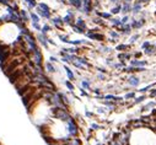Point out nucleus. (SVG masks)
I'll return each mask as SVG.
<instances>
[{
	"label": "nucleus",
	"mask_w": 156,
	"mask_h": 145,
	"mask_svg": "<svg viewBox=\"0 0 156 145\" xmlns=\"http://www.w3.org/2000/svg\"><path fill=\"white\" fill-rule=\"evenodd\" d=\"M119 32H122V35H130V32H132V27H130V25H122V26H119Z\"/></svg>",
	"instance_id": "nucleus-14"
},
{
	"label": "nucleus",
	"mask_w": 156,
	"mask_h": 145,
	"mask_svg": "<svg viewBox=\"0 0 156 145\" xmlns=\"http://www.w3.org/2000/svg\"><path fill=\"white\" fill-rule=\"evenodd\" d=\"M155 47H152V46H150V47H147L146 49H145V54L146 55H151V54H154L155 53Z\"/></svg>",
	"instance_id": "nucleus-32"
},
{
	"label": "nucleus",
	"mask_w": 156,
	"mask_h": 145,
	"mask_svg": "<svg viewBox=\"0 0 156 145\" xmlns=\"http://www.w3.org/2000/svg\"><path fill=\"white\" fill-rule=\"evenodd\" d=\"M132 11H133V14H139L141 11V4L140 3L134 4V6H132Z\"/></svg>",
	"instance_id": "nucleus-24"
},
{
	"label": "nucleus",
	"mask_w": 156,
	"mask_h": 145,
	"mask_svg": "<svg viewBox=\"0 0 156 145\" xmlns=\"http://www.w3.org/2000/svg\"><path fill=\"white\" fill-rule=\"evenodd\" d=\"M64 85L67 86V89H68L69 91H71V92L75 90V86H74L73 81H70V80H67V81H64Z\"/></svg>",
	"instance_id": "nucleus-23"
},
{
	"label": "nucleus",
	"mask_w": 156,
	"mask_h": 145,
	"mask_svg": "<svg viewBox=\"0 0 156 145\" xmlns=\"http://www.w3.org/2000/svg\"><path fill=\"white\" fill-rule=\"evenodd\" d=\"M48 62H50V63H53V64H55V63H58L59 62V59H58V58H55V57H49V60Z\"/></svg>",
	"instance_id": "nucleus-37"
},
{
	"label": "nucleus",
	"mask_w": 156,
	"mask_h": 145,
	"mask_svg": "<svg viewBox=\"0 0 156 145\" xmlns=\"http://www.w3.org/2000/svg\"><path fill=\"white\" fill-rule=\"evenodd\" d=\"M36 40H37V43H40L44 49H48L49 48V44H48V36L47 35H43V33H41V32H38L37 33V36H36Z\"/></svg>",
	"instance_id": "nucleus-5"
},
{
	"label": "nucleus",
	"mask_w": 156,
	"mask_h": 145,
	"mask_svg": "<svg viewBox=\"0 0 156 145\" xmlns=\"http://www.w3.org/2000/svg\"><path fill=\"white\" fill-rule=\"evenodd\" d=\"M144 23H145V20H144V19H140V20H133L132 23H130V27L134 28V30H137V28L143 27Z\"/></svg>",
	"instance_id": "nucleus-13"
},
{
	"label": "nucleus",
	"mask_w": 156,
	"mask_h": 145,
	"mask_svg": "<svg viewBox=\"0 0 156 145\" xmlns=\"http://www.w3.org/2000/svg\"><path fill=\"white\" fill-rule=\"evenodd\" d=\"M96 145H105V144H102V143H96Z\"/></svg>",
	"instance_id": "nucleus-54"
},
{
	"label": "nucleus",
	"mask_w": 156,
	"mask_h": 145,
	"mask_svg": "<svg viewBox=\"0 0 156 145\" xmlns=\"http://www.w3.org/2000/svg\"><path fill=\"white\" fill-rule=\"evenodd\" d=\"M128 20H129V17H128V16L126 15V16H124V17H123V19H122L120 21H122V23L124 25V23H127V22H128Z\"/></svg>",
	"instance_id": "nucleus-44"
},
{
	"label": "nucleus",
	"mask_w": 156,
	"mask_h": 145,
	"mask_svg": "<svg viewBox=\"0 0 156 145\" xmlns=\"http://www.w3.org/2000/svg\"><path fill=\"white\" fill-rule=\"evenodd\" d=\"M97 16L101 17V19H105V20H109L112 19V14L111 12H102V11H96Z\"/></svg>",
	"instance_id": "nucleus-20"
},
{
	"label": "nucleus",
	"mask_w": 156,
	"mask_h": 145,
	"mask_svg": "<svg viewBox=\"0 0 156 145\" xmlns=\"http://www.w3.org/2000/svg\"><path fill=\"white\" fill-rule=\"evenodd\" d=\"M147 2H150V0H138V3H147Z\"/></svg>",
	"instance_id": "nucleus-50"
},
{
	"label": "nucleus",
	"mask_w": 156,
	"mask_h": 145,
	"mask_svg": "<svg viewBox=\"0 0 156 145\" xmlns=\"http://www.w3.org/2000/svg\"><path fill=\"white\" fill-rule=\"evenodd\" d=\"M116 49L119 50V52H124V50L129 49V44H118V46L116 47Z\"/></svg>",
	"instance_id": "nucleus-28"
},
{
	"label": "nucleus",
	"mask_w": 156,
	"mask_h": 145,
	"mask_svg": "<svg viewBox=\"0 0 156 145\" xmlns=\"http://www.w3.org/2000/svg\"><path fill=\"white\" fill-rule=\"evenodd\" d=\"M150 46H151V44H150V42H147V41H146V42H144V43H143L141 49H146V48H147V47H150Z\"/></svg>",
	"instance_id": "nucleus-43"
},
{
	"label": "nucleus",
	"mask_w": 156,
	"mask_h": 145,
	"mask_svg": "<svg viewBox=\"0 0 156 145\" xmlns=\"http://www.w3.org/2000/svg\"><path fill=\"white\" fill-rule=\"evenodd\" d=\"M86 37L92 40V41H103L105 40V36L102 33H99V32H93L92 30H88L87 32H85Z\"/></svg>",
	"instance_id": "nucleus-6"
},
{
	"label": "nucleus",
	"mask_w": 156,
	"mask_h": 145,
	"mask_svg": "<svg viewBox=\"0 0 156 145\" xmlns=\"http://www.w3.org/2000/svg\"><path fill=\"white\" fill-rule=\"evenodd\" d=\"M74 25L75 26H78V27H80L81 30H86L87 28V25H86V21L84 20V19H81V17H78V19H75V22H74Z\"/></svg>",
	"instance_id": "nucleus-12"
},
{
	"label": "nucleus",
	"mask_w": 156,
	"mask_h": 145,
	"mask_svg": "<svg viewBox=\"0 0 156 145\" xmlns=\"http://www.w3.org/2000/svg\"><path fill=\"white\" fill-rule=\"evenodd\" d=\"M63 22H64V25H69V26L74 25V22H75V12L73 10H68L67 15L63 17Z\"/></svg>",
	"instance_id": "nucleus-4"
},
{
	"label": "nucleus",
	"mask_w": 156,
	"mask_h": 145,
	"mask_svg": "<svg viewBox=\"0 0 156 145\" xmlns=\"http://www.w3.org/2000/svg\"><path fill=\"white\" fill-rule=\"evenodd\" d=\"M32 23V28L35 31H37V32H41V28H42V26L40 25V22H31Z\"/></svg>",
	"instance_id": "nucleus-30"
},
{
	"label": "nucleus",
	"mask_w": 156,
	"mask_h": 145,
	"mask_svg": "<svg viewBox=\"0 0 156 145\" xmlns=\"http://www.w3.org/2000/svg\"><path fill=\"white\" fill-rule=\"evenodd\" d=\"M97 112H99V113H105L106 111H105L103 108H99V109H97Z\"/></svg>",
	"instance_id": "nucleus-49"
},
{
	"label": "nucleus",
	"mask_w": 156,
	"mask_h": 145,
	"mask_svg": "<svg viewBox=\"0 0 156 145\" xmlns=\"http://www.w3.org/2000/svg\"><path fill=\"white\" fill-rule=\"evenodd\" d=\"M102 127L99 124V123H91V126H90V129L91 130H99V129H101Z\"/></svg>",
	"instance_id": "nucleus-34"
},
{
	"label": "nucleus",
	"mask_w": 156,
	"mask_h": 145,
	"mask_svg": "<svg viewBox=\"0 0 156 145\" xmlns=\"http://www.w3.org/2000/svg\"><path fill=\"white\" fill-rule=\"evenodd\" d=\"M52 21V25L58 28V30H63V26H64V22H63V17L60 16H54V17H50L49 19Z\"/></svg>",
	"instance_id": "nucleus-7"
},
{
	"label": "nucleus",
	"mask_w": 156,
	"mask_h": 145,
	"mask_svg": "<svg viewBox=\"0 0 156 145\" xmlns=\"http://www.w3.org/2000/svg\"><path fill=\"white\" fill-rule=\"evenodd\" d=\"M96 76H97V79H99V80H102V81H103V80H106V74H103V73H102V74H101V73H99Z\"/></svg>",
	"instance_id": "nucleus-38"
},
{
	"label": "nucleus",
	"mask_w": 156,
	"mask_h": 145,
	"mask_svg": "<svg viewBox=\"0 0 156 145\" xmlns=\"http://www.w3.org/2000/svg\"><path fill=\"white\" fill-rule=\"evenodd\" d=\"M67 3H68L71 8L79 10V11H80V9H81V6H82V0H68Z\"/></svg>",
	"instance_id": "nucleus-11"
},
{
	"label": "nucleus",
	"mask_w": 156,
	"mask_h": 145,
	"mask_svg": "<svg viewBox=\"0 0 156 145\" xmlns=\"http://www.w3.org/2000/svg\"><path fill=\"white\" fill-rule=\"evenodd\" d=\"M155 49H156V46H155Z\"/></svg>",
	"instance_id": "nucleus-56"
},
{
	"label": "nucleus",
	"mask_w": 156,
	"mask_h": 145,
	"mask_svg": "<svg viewBox=\"0 0 156 145\" xmlns=\"http://www.w3.org/2000/svg\"><path fill=\"white\" fill-rule=\"evenodd\" d=\"M64 70H65V73H67L68 80H70V81H75V74H74V71H73L68 65H64Z\"/></svg>",
	"instance_id": "nucleus-15"
},
{
	"label": "nucleus",
	"mask_w": 156,
	"mask_h": 145,
	"mask_svg": "<svg viewBox=\"0 0 156 145\" xmlns=\"http://www.w3.org/2000/svg\"><path fill=\"white\" fill-rule=\"evenodd\" d=\"M126 2H127V3H130V2H132V0H126Z\"/></svg>",
	"instance_id": "nucleus-55"
},
{
	"label": "nucleus",
	"mask_w": 156,
	"mask_h": 145,
	"mask_svg": "<svg viewBox=\"0 0 156 145\" xmlns=\"http://www.w3.org/2000/svg\"><path fill=\"white\" fill-rule=\"evenodd\" d=\"M71 27H73V30H74V32H75V33H79V35H85V32H86V31L81 30L80 27H78V26H75V25H71Z\"/></svg>",
	"instance_id": "nucleus-29"
},
{
	"label": "nucleus",
	"mask_w": 156,
	"mask_h": 145,
	"mask_svg": "<svg viewBox=\"0 0 156 145\" xmlns=\"http://www.w3.org/2000/svg\"><path fill=\"white\" fill-rule=\"evenodd\" d=\"M135 100H134V103H140V102H143L146 97L144 96V95H141V96H139V97H134Z\"/></svg>",
	"instance_id": "nucleus-35"
},
{
	"label": "nucleus",
	"mask_w": 156,
	"mask_h": 145,
	"mask_svg": "<svg viewBox=\"0 0 156 145\" xmlns=\"http://www.w3.org/2000/svg\"><path fill=\"white\" fill-rule=\"evenodd\" d=\"M109 2L113 3V4H118V3H117V0H109Z\"/></svg>",
	"instance_id": "nucleus-53"
},
{
	"label": "nucleus",
	"mask_w": 156,
	"mask_h": 145,
	"mask_svg": "<svg viewBox=\"0 0 156 145\" xmlns=\"http://www.w3.org/2000/svg\"><path fill=\"white\" fill-rule=\"evenodd\" d=\"M44 71H46L47 74H55V73H57V67H55V64H53V63H50V62L44 63Z\"/></svg>",
	"instance_id": "nucleus-9"
},
{
	"label": "nucleus",
	"mask_w": 156,
	"mask_h": 145,
	"mask_svg": "<svg viewBox=\"0 0 156 145\" xmlns=\"http://www.w3.org/2000/svg\"><path fill=\"white\" fill-rule=\"evenodd\" d=\"M29 21L31 22H40L41 21V17L35 11H29Z\"/></svg>",
	"instance_id": "nucleus-19"
},
{
	"label": "nucleus",
	"mask_w": 156,
	"mask_h": 145,
	"mask_svg": "<svg viewBox=\"0 0 156 145\" xmlns=\"http://www.w3.org/2000/svg\"><path fill=\"white\" fill-rule=\"evenodd\" d=\"M19 15H20V19L23 23H27L29 22V11L26 10V9H20L19 10Z\"/></svg>",
	"instance_id": "nucleus-8"
},
{
	"label": "nucleus",
	"mask_w": 156,
	"mask_h": 145,
	"mask_svg": "<svg viewBox=\"0 0 156 145\" xmlns=\"http://www.w3.org/2000/svg\"><path fill=\"white\" fill-rule=\"evenodd\" d=\"M85 116H86V117H87V118H92V117H93V113H92L91 111L86 109V111H85Z\"/></svg>",
	"instance_id": "nucleus-39"
},
{
	"label": "nucleus",
	"mask_w": 156,
	"mask_h": 145,
	"mask_svg": "<svg viewBox=\"0 0 156 145\" xmlns=\"http://www.w3.org/2000/svg\"><path fill=\"white\" fill-rule=\"evenodd\" d=\"M150 97H156V89L150 92Z\"/></svg>",
	"instance_id": "nucleus-47"
},
{
	"label": "nucleus",
	"mask_w": 156,
	"mask_h": 145,
	"mask_svg": "<svg viewBox=\"0 0 156 145\" xmlns=\"http://www.w3.org/2000/svg\"><path fill=\"white\" fill-rule=\"evenodd\" d=\"M22 2L27 5V8H28V10H33L36 6H37V0H22Z\"/></svg>",
	"instance_id": "nucleus-16"
},
{
	"label": "nucleus",
	"mask_w": 156,
	"mask_h": 145,
	"mask_svg": "<svg viewBox=\"0 0 156 145\" xmlns=\"http://www.w3.org/2000/svg\"><path fill=\"white\" fill-rule=\"evenodd\" d=\"M152 86H154V85H150V86H146V88H144V89H141V90H139V91H140L141 94H144V92H146V91H149V90H150V89L152 88Z\"/></svg>",
	"instance_id": "nucleus-40"
},
{
	"label": "nucleus",
	"mask_w": 156,
	"mask_h": 145,
	"mask_svg": "<svg viewBox=\"0 0 156 145\" xmlns=\"http://www.w3.org/2000/svg\"><path fill=\"white\" fill-rule=\"evenodd\" d=\"M151 116H156V109H152L151 111Z\"/></svg>",
	"instance_id": "nucleus-51"
},
{
	"label": "nucleus",
	"mask_w": 156,
	"mask_h": 145,
	"mask_svg": "<svg viewBox=\"0 0 156 145\" xmlns=\"http://www.w3.org/2000/svg\"><path fill=\"white\" fill-rule=\"evenodd\" d=\"M59 40L63 43H69V36L68 35H59Z\"/></svg>",
	"instance_id": "nucleus-33"
},
{
	"label": "nucleus",
	"mask_w": 156,
	"mask_h": 145,
	"mask_svg": "<svg viewBox=\"0 0 156 145\" xmlns=\"http://www.w3.org/2000/svg\"><path fill=\"white\" fill-rule=\"evenodd\" d=\"M29 59L32 60V62H33L36 65H40V67H42V65H43V54H42L41 49L38 48V49H36L35 52H32V53H31Z\"/></svg>",
	"instance_id": "nucleus-3"
},
{
	"label": "nucleus",
	"mask_w": 156,
	"mask_h": 145,
	"mask_svg": "<svg viewBox=\"0 0 156 145\" xmlns=\"http://www.w3.org/2000/svg\"><path fill=\"white\" fill-rule=\"evenodd\" d=\"M120 11L124 14V15H127L128 12H130L132 11V5H130V3H124L123 5H122V9H120Z\"/></svg>",
	"instance_id": "nucleus-17"
},
{
	"label": "nucleus",
	"mask_w": 156,
	"mask_h": 145,
	"mask_svg": "<svg viewBox=\"0 0 156 145\" xmlns=\"http://www.w3.org/2000/svg\"><path fill=\"white\" fill-rule=\"evenodd\" d=\"M96 69H97V71H99V73H103V74H106V73H107V70H106L105 68H100V67H99V68H96Z\"/></svg>",
	"instance_id": "nucleus-46"
},
{
	"label": "nucleus",
	"mask_w": 156,
	"mask_h": 145,
	"mask_svg": "<svg viewBox=\"0 0 156 145\" xmlns=\"http://www.w3.org/2000/svg\"><path fill=\"white\" fill-rule=\"evenodd\" d=\"M128 58H130V54H129V53H119V54H118V59H119L120 62L128 59Z\"/></svg>",
	"instance_id": "nucleus-26"
},
{
	"label": "nucleus",
	"mask_w": 156,
	"mask_h": 145,
	"mask_svg": "<svg viewBox=\"0 0 156 145\" xmlns=\"http://www.w3.org/2000/svg\"><path fill=\"white\" fill-rule=\"evenodd\" d=\"M50 31H52V27H50V25H48V23H44V25L42 26V28H41V33H43V35H48Z\"/></svg>",
	"instance_id": "nucleus-22"
},
{
	"label": "nucleus",
	"mask_w": 156,
	"mask_h": 145,
	"mask_svg": "<svg viewBox=\"0 0 156 145\" xmlns=\"http://www.w3.org/2000/svg\"><path fill=\"white\" fill-rule=\"evenodd\" d=\"M80 95H81V96H84V97H87V96H88L87 91H86V90H84V89H80Z\"/></svg>",
	"instance_id": "nucleus-41"
},
{
	"label": "nucleus",
	"mask_w": 156,
	"mask_h": 145,
	"mask_svg": "<svg viewBox=\"0 0 156 145\" xmlns=\"http://www.w3.org/2000/svg\"><path fill=\"white\" fill-rule=\"evenodd\" d=\"M134 57H135V58H140V57H141V53H140V52H138V53H135V54H134Z\"/></svg>",
	"instance_id": "nucleus-48"
},
{
	"label": "nucleus",
	"mask_w": 156,
	"mask_h": 145,
	"mask_svg": "<svg viewBox=\"0 0 156 145\" xmlns=\"http://www.w3.org/2000/svg\"><path fill=\"white\" fill-rule=\"evenodd\" d=\"M92 92L95 94L96 96H97V95H101V90H100L99 88H96V89H92Z\"/></svg>",
	"instance_id": "nucleus-42"
},
{
	"label": "nucleus",
	"mask_w": 156,
	"mask_h": 145,
	"mask_svg": "<svg viewBox=\"0 0 156 145\" xmlns=\"http://www.w3.org/2000/svg\"><path fill=\"white\" fill-rule=\"evenodd\" d=\"M92 22L93 23H97V25H101V26H105V22H103V19H101V17H95L92 20Z\"/></svg>",
	"instance_id": "nucleus-31"
},
{
	"label": "nucleus",
	"mask_w": 156,
	"mask_h": 145,
	"mask_svg": "<svg viewBox=\"0 0 156 145\" xmlns=\"http://www.w3.org/2000/svg\"><path fill=\"white\" fill-rule=\"evenodd\" d=\"M130 65L134 68H144L147 65L146 60H139V59H132L130 60Z\"/></svg>",
	"instance_id": "nucleus-10"
},
{
	"label": "nucleus",
	"mask_w": 156,
	"mask_h": 145,
	"mask_svg": "<svg viewBox=\"0 0 156 145\" xmlns=\"http://www.w3.org/2000/svg\"><path fill=\"white\" fill-rule=\"evenodd\" d=\"M65 124H67V133H68V135H70L71 138H74V136H79V134H80V128H79V124L76 123V121H75V118H70L68 122H65Z\"/></svg>",
	"instance_id": "nucleus-2"
},
{
	"label": "nucleus",
	"mask_w": 156,
	"mask_h": 145,
	"mask_svg": "<svg viewBox=\"0 0 156 145\" xmlns=\"http://www.w3.org/2000/svg\"><path fill=\"white\" fill-rule=\"evenodd\" d=\"M109 21H111V25L114 26V27H119V26L123 25L122 21H120L119 19H109Z\"/></svg>",
	"instance_id": "nucleus-25"
},
{
	"label": "nucleus",
	"mask_w": 156,
	"mask_h": 145,
	"mask_svg": "<svg viewBox=\"0 0 156 145\" xmlns=\"http://www.w3.org/2000/svg\"><path fill=\"white\" fill-rule=\"evenodd\" d=\"M128 82H129L130 86H138L139 82H140V79H138L137 76H130V78L128 79Z\"/></svg>",
	"instance_id": "nucleus-21"
},
{
	"label": "nucleus",
	"mask_w": 156,
	"mask_h": 145,
	"mask_svg": "<svg viewBox=\"0 0 156 145\" xmlns=\"http://www.w3.org/2000/svg\"><path fill=\"white\" fill-rule=\"evenodd\" d=\"M48 145H59V143H57V141H54V143H50V144H48Z\"/></svg>",
	"instance_id": "nucleus-52"
},
{
	"label": "nucleus",
	"mask_w": 156,
	"mask_h": 145,
	"mask_svg": "<svg viewBox=\"0 0 156 145\" xmlns=\"http://www.w3.org/2000/svg\"><path fill=\"white\" fill-rule=\"evenodd\" d=\"M134 97H135L134 92H128L126 96H124V98H126V100H130V98H134Z\"/></svg>",
	"instance_id": "nucleus-36"
},
{
	"label": "nucleus",
	"mask_w": 156,
	"mask_h": 145,
	"mask_svg": "<svg viewBox=\"0 0 156 145\" xmlns=\"http://www.w3.org/2000/svg\"><path fill=\"white\" fill-rule=\"evenodd\" d=\"M138 38H139V35H135V36H133V37H130V42H132V43H134V42H135Z\"/></svg>",
	"instance_id": "nucleus-45"
},
{
	"label": "nucleus",
	"mask_w": 156,
	"mask_h": 145,
	"mask_svg": "<svg viewBox=\"0 0 156 145\" xmlns=\"http://www.w3.org/2000/svg\"><path fill=\"white\" fill-rule=\"evenodd\" d=\"M120 9H122V5H120V4H117L116 8H112V9H111V14H112V15H117V14L120 12Z\"/></svg>",
	"instance_id": "nucleus-27"
},
{
	"label": "nucleus",
	"mask_w": 156,
	"mask_h": 145,
	"mask_svg": "<svg viewBox=\"0 0 156 145\" xmlns=\"http://www.w3.org/2000/svg\"><path fill=\"white\" fill-rule=\"evenodd\" d=\"M33 10H35V12H36L40 17H42V19L49 20V19L52 17V10H50L49 5L46 4V3H37V6H36Z\"/></svg>",
	"instance_id": "nucleus-1"
},
{
	"label": "nucleus",
	"mask_w": 156,
	"mask_h": 145,
	"mask_svg": "<svg viewBox=\"0 0 156 145\" xmlns=\"http://www.w3.org/2000/svg\"><path fill=\"white\" fill-rule=\"evenodd\" d=\"M81 89L84 90H91V81L88 79H82L81 80Z\"/></svg>",
	"instance_id": "nucleus-18"
}]
</instances>
